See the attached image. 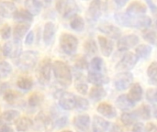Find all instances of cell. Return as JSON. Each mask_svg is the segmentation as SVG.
Returning a JSON list of instances; mask_svg holds the SVG:
<instances>
[{"instance_id":"obj_31","label":"cell","mask_w":157,"mask_h":132,"mask_svg":"<svg viewBox=\"0 0 157 132\" xmlns=\"http://www.w3.org/2000/svg\"><path fill=\"white\" fill-rule=\"evenodd\" d=\"M70 27L75 31H77V32L83 31L85 28V21H84L83 17L78 15L74 16V17L72 18V20L70 22Z\"/></svg>"},{"instance_id":"obj_17","label":"cell","mask_w":157,"mask_h":132,"mask_svg":"<svg viewBox=\"0 0 157 132\" xmlns=\"http://www.w3.org/2000/svg\"><path fill=\"white\" fill-rule=\"evenodd\" d=\"M17 11V7L12 2H1L0 3V17L4 18L13 17L14 14Z\"/></svg>"},{"instance_id":"obj_18","label":"cell","mask_w":157,"mask_h":132,"mask_svg":"<svg viewBox=\"0 0 157 132\" xmlns=\"http://www.w3.org/2000/svg\"><path fill=\"white\" fill-rule=\"evenodd\" d=\"M74 125L76 129L83 132L88 130L90 127V118L88 115H78L74 119Z\"/></svg>"},{"instance_id":"obj_55","label":"cell","mask_w":157,"mask_h":132,"mask_svg":"<svg viewBox=\"0 0 157 132\" xmlns=\"http://www.w3.org/2000/svg\"><path fill=\"white\" fill-rule=\"evenodd\" d=\"M3 51H2V47L0 46V61L2 60V57H3Z\"/></svg>"},{"instance_id":"obj_42","label":"cell","mask_w":157,"mask_h":132,"mask_svg":"<svg viewBox=\"0 0 157 132\" xmlns=\"http://www.w3.org/2000/svg\"><path fill=\"white\" fill-rule=\"evenodd\" d=\"M90 67H91V71L101 72L103 68V60L100 57L93 58L90 62Z\"/></svg>"},{"instance_id":"obj_23","label":"cell","mask_w":157,"mask_h":132,"mask_svg":"<svg viewBox=\"0 0 157 132\" xmlns=\"http://www.w3.org/2000/svg\"><path fill=\"white\" fill-rule=\"evenodd\" d=\"M134 102H132L127 95H121L120 96H118V98L116 99V106L119 109L122 110V111H128L130 109H132V107H135Z\"/></svg>"},{"instance_id":"obj_19","label":"cell","mask_w":157,"mask_h":132,"mask_svg":"<svg viewBox=\"0 0 157 132\" xmlns=\"http://www.w3.org/2000/svg\"><path fill=\"white\" fill-rule=\"evenodd\" d=\"M19 118V113L17 110H7L0 116V125H12Z\"/></svg>"},{"instance_id":"obj_13","label":"cell","mask_w":157,"mask_h":132,"mask_svg":"<svg viewBox=\"0 0 157 132\" xmlns=\"http://www.w3.org/2000/svg\"><path fill=\"white\" fill-rule=\"evenodd\" d=\"M147 12V7L145 5L139 1H134L132 4L129 5V6L126 9V14L132 17H139L144 16Z\"/></svg>"},{"instance_id":"obj_30","label":"cell","mask_w":157,"mask_h":132,"mask_svg":"<svg viewBox=\"0 0 157 132\" xmlns=\"http://www.w3.org/2000/svg\"><path fill=\"white\" fill-rule=\"evenodd\" d=\"M152 47L150 45H146V44H142L139 45L136 50H135V53L137 55L138 58H142V59H147L151 53H152Z\"/></svg>"},{"instance_id":"obj_27","label":"cell","mask_w":157,"mask_h":132,"mask_svg":"<svg viewBox=\"0 0 157 132\" xmlns=\"http://www.w3.org/2000/svg\"><path fill=\"white\" fill-rule=\"evenodd\" d=\"M15 124H16V129H17V130L18 132L28 131L33 126L32 120L29 118H28V117L18 118L17 120L15 122Z\"/></svg>"},{"instance_id":"obj_54","label":"cell","mask_w":157,"mask_h":132,"mask_svg":"<svg viewBox=\"0 0 157 132\" xmlns=\"http://www.w3.org/2000/svg\"><path fill=\"white\" fill-rule=\"evenodd\" d=\"M109 132H121V129L117 125H113V127L111 128Z\"/></svg>"},{"instance_id":"obj_3","label":"cell","mask_w":157,"mask_h":132,"mask_svg":"<svg viewBox=\"0 0 157 132\" xmlns=\"http://www.w3.org/2000/svg\"><path fill=\"white\" fill-rule=\"evenodd\" d=\"M16 64L22 71L32 69L38 62V52L35 51H26L21 52L17 58Z\"/></svg>"},{"instance_id":"obj_11","label":"cell","mask_w":157,"mask_h":132,"mask_svg":"<svg viewBox=\"0 0 157 132\" xmlns=\"http://www.w3.org/2000/svg\"><path fill=\"white\" fill-rule=\"evenodd\" d=\"M103 10V3L101 0H93L89 5L86 17L89 21H97Z\"/></svg>"},{"instance_id":"obj_8","label":"cell","mask_w":157,"mask_h":132,"mask_svg":"<svg viewBox=\"0 0 157 132\" xmlns=\"http://www.w3.org/2000/svg\"><path fill=\"white\" fill-rule=\"evenodd\" d=\"M137 62H138V57L135 53L127 52L122 56L121 61L118 62L116 69L119 72H128L136 65Z\"/></svg>"},{"instance_id":"obj_1","label":"cell","mask_w":157,"mask_h":132,"mask_svg":"<svg viewBox=\"0 0 157 132\" xmlns=\"http://www.w3.org/2000/svg\"><path fill=\"white\" fill-rule=\"evenodd\" d=\"M115 20L123 27L136 28H149L152 26V18L148 16L132 17L126 13H116Z\"/></svg>"},{"instance_id":"obj_16","label":"cell","mask_w":157,"mask_h":132,"mask_svg":"<svg viewBox=\"0 0 157 132\" xmlns=\"http://www.w3.org/2000/svg\"><path fill=\"white\" fill-rule=\"evenodd\" d=\"M98 45L102 54L106 57H109L113 51V42L107 37L98 36Z\"/></svg>"},{"instance_id":"obj_26","label":"cell","mask_w":157,"mask_h":132,"mask_svg":"<svg viewBox=\"0 0 157 132\" xmlns=\"http://www.w3.org/2000/svg\"><path fill=\"white\" fill-rule=\"evenodd\" d=\"M25 7L28 12H29L32 16H37L40 13L42 4L39 0H26Z\"/></svg>"},{"instance_id":"obj_20","label":"cell","mask_w":157,"mask_h":132,"mask_svg":"<svg viewBox=\"0 0 157 132\" xmlns=\"http://www.w3.org/2000/svg\"><path fill=\"white\" fill-rule=\"evenodd\" d=\"M97 110L103 117L108 119H114L117 117V111L113 106L108 103H101L97 107Z\"/></svg>"},{"instance_id":"obj_33","label":"cell","mask_w":157,"mask_h":132,"mask_svg":"<svg viewBox=\"0 0 157 132\" xmlns=\"http://www.w3.org/2000/svg\"><path fill=\"white\" fill-rule=\"evenodd\" d=\"M84 50L88 56H92L98 52V45L93 39H89L85 42Z\"/></svg>"},{"instance_id":"obj_47","label":"cell","mask_w":157,"mask_h":132,"mask_svg":"<svg viewBox=\"0 0 157 132\" xmlns=\"http://www.w3.org/2000/svg\"><path fill=\"white\" fill-rule=\"evenodd\" d=\"M146 98H147V100L150 103L155 105L157 99L156 90L155 88H150L149 90H147V92H146Z\"/></svg>"},{"instance_id":"obj_45","label":"cell","mask_w":157,"mask_h":132,"mask_svg":"<svg viewBox=\"0 0 157 132\" xmlns=\"http://www.w3.org/2000/svg\"><path fill=\"white\" fill-rule=\"evenodd\" d=\"M75 68L77 69H80V70H85V69H87L88 67V63L86 62V60L83 57H79L75 60Z\"/></svg>"},{"instance_id":"obj_15","label":"cell","mask_w":157,"mask_h":132,"mask_svg":"<svg viewBox=\"0 0 157 132\" xmlns=\"http://www.w3.org/2000/svg\"><path fill=\"white\" fill-rule=\"evenodd\" d=\"M56 33V27L52 22H47L43 28V41L45 45L49 46L52 43Z\"/></svg>"},{"instance_id":"obj_34","label":"cell","mask_w":157,"mask_h":132,"mask_svg":"<svg viewBox=\"0 0 157 132\" xmlns=\"http://www.w3.org/2000/svg\"><path fill=\"white\" fill-rule=\"evenodd\" d=\"M137 119H138V117H137L135 112H133V113H132V112L123 113L121 115V122L125 126H132V125H133Z\"/></svg>"},{"instance_id":"obj_9","label":"cell","mask_w":157,"mask_h":132,"mask_svg":"<svg viewBox=\"0 0 157 132\" xmlns=\"http://www.w3.org/2000/svg\"><path fill=\"white\" fill-rule=\"evenodd\" d=\"M132 81H133V75L131 73L121 72L115 77L114 85L118 91H124L132 85Z\"/></svg>"},{"instance_id":"obj_43","label":"cell","mask_w":157,"mask_h":132,"mask_svg":"<svg viewBox=\"0 0 157 132\" xmlns=\"http://www.w3.org/2000/svg\"><path fill=\"white\" fill-rule=\"evenodd\" d=\"M144 39L150 44L155 45L156 43V33L155 30H147L144 33Z\"/></svg>"},{"instance_id":"obj_44","label":"cell","mask_w":157,"mask_h":132,"mask_svg":"<svg viewBox=\"0 0 157 132\" xmlns=\"http://www.w3.org/2000/svg\"><path fill=\"white\" fill-rule=\"evenodd\" d=\"M11 27L7 24L4 25L1 28H0V36L3 40H8L11 36Z\"/></svg>"},{"instance_id":"obj_51","label":"cell","mask_w":157,"mask_h":132,"mask_svg":"<svg viewBox=\"0 0 157 132\" xmlns=\"http://www.w3.org/2000/svg\"><path fill=\"white\" fill-rule=\"evenodd\" d=\"M0 132H15L8 125H0Z\"/></svg>"},{"instance_id":"obj_49","label":"cell","mask_w":157,"mask_h":132,"mask_svg":"<svg viewBox=\"0 0 157 132\" xmlns=\"http://www.w3.org/2000/svg\"><path fill=\"white\" fill-rule=\"evenodd\" d=\"M144 126L142 123H134L132 127V132H144Z\"/></svg>"},{"instance_id":"obj_56","label":"cell","mask_w":157,"mask_h":132,"mask_svg":"<svg viewBox=\"0 0 157 132\" xmlns=\"http://www.w3.org/2000/svg\"><path fill=\"white\" fill-rule=\"evenodd\" d=\"M62 132H73L72 130H64V131H62Z\"/></svg>"},{"instance_id":"obj_24","label":"cell","mask_w":157,"mask_h":132,"mask_svg":"<svg viewBox=\"0 0 157 132\" xmlns=\"http://www.w3.org/2000/svg\"><path fill=\"white\" fill-rule=\"evenodd\" d=\"M13 18L15 19V21H17L18 23L30 24L33 21V16L29 12H28L26 9L17 10L13 16Z\"/></svg>"},{"instance_id":"obj_57","label":"cell","mask_w":157,"mask_h":132,"mask_svg":"<svg viewBox=\"0 0 157 132\" xmlns=\"http://www.w3.org/2000/svg\"><path fill=\"white\" fill-rule=\"evenodd\" d=\"M16 1H19V0H16Z\"/></svg>"},{"instance_id":"obj_38","label":"cell","mask_w":157,"mask_h":132,"mask_svg":"<svg viewBox=\"0 0 157 132\" xmlns=\"http://www.w3.org/2000/svg\"><path fill=\"white\" fill-rule=\"evenodd\" d=\"M156 73L157 63L156 62H153L147 69V75L149 77V83H151L152 85H156Z\"/></svg>"},{"instance_id":"obj_32","label":"cell","mask_w":157,"mask_h":132,"mask_svg":"<svg viewBox=\"0 0 157 132\" xmlns=\"http://www.w3.org/2000/svg\"><path fill=\"white\" fill-rule=\"evenodd\" d=\"M17 85L20 90L23 91H29L33 86V82L29 77L22 76L19 77L17 81Z\"/></svg>"},{"instance_id":"obj_39","label":"cell","mask_w":157,"mask_h":132,"mask_svg":"<svg viewBox=\"0 0 157 132\" xmlns=\"http://www.w3.org/2000/svg\"><path fill=\"white\" fill-rule=\"evenodd\" d=\"M4 99H5L8 104H14V103H16L17 101H18V99H19V95H18L17 92L8 89V90L5 91V93H4Z\"/></svg>"},{"instance_id":"obj_2","label":"cell","mask_w":157,"mask_h":132,"mask_svg":"<svg viewBox=\"0 0 157 132\" xmlns=\"http://www.w3.org/2000/svg\"><path fill=\"white\" fill-rule=\"evenodd\" d=\"M56 81L63 86L68 87L72 84V73L70 67L62 61H56L52 64Z\"/></svg>"},{"instance_id":"obj_36","label":"cell","mask_w":157,"mask_h":132,"mask_svg":"<svg viewBox=\"0 0 157 132\" xmlns=\"http://www.w3.org/2000/svg\"><path fill=\"white\" fill-rule=\"evenodd\" d=\"M12 73V66L6 61H0V79L7 78Z\"/></svg>"},{"instance_id":"obj_29","label":"cell","mask_w":157,"mask_h":132,"mask_svg":"<svg viewBox=\"0 0 157 132\" xmlns=\"http://www.w3.org/2000/svg\"><path fill=\"white\" fill-rule=\"evenodd\" d=\"M30 28V24H27V23H18L15 28H14V39L15 40H21L23 39V37L28 33L29 29Z\"/></svg>"},{"instance_id":"obj_35","label":"cell","mask_w":157,"mask_h":132,"mask_svg":"<svg viewBox=\"0 0 157 132\" xmlns=\"http://www.w3.org/2000/svg\"><path fill=\"white\" fill-rule=\"evenodd\" d=\"M135 113H136L138 118H141L144 120L149 119L152 116V110L148 105H143L140 108H138L136 110Z\"/></svg>"},{"instance_id":"obj_25","label":"cell","mask_w":157,"mask_h":132,"mask_svg":"<svg viewBox=\"0 0 157 132\" xmlns=\"http://www.w3.org/2000/svg\"><path fill=\"white\" fill-rule=\"evenodd\" d=\"M143 87L141 86L140 84H134L132 85L130 91H129V94L127 95L128 97L134 103H137L139 101L142 100L143 98Z\"/></svg>"},{"instance_id":"obj_14","label":"cell","mask_w":157,"mask_h":132,"mask_svg":"<svg viewBox=\"0 0 157 132\" xmlns=\"http://www.w3.org/2000/svg\"><path fill=\"white\" fill-rule=\"evenodd\" d=\"M98 29L110 39H119L121 36L120 28L111 24H102L98 27Z\"/></svg>"},{"instance_id":"obj_5","label":"cell","mask_w":157,"mask_h":132,"mask_svg":"<svg viewBox=\"0 0 157 132\" xmlns=\"http://www.w3.org/2000/svg\"><path fill=\"white\" fill-rule=\"evenodd\" d=\"M60 47L65 54L73 55L77 51L78 40L72 34L63 33L60 38Z\"/></svg>"},{"instance_id":"obj_6","label":"cell","mask_w":157,"mask_h":132,"mask_svg":"<svg viewBox=\"0 0 157 132\" xmlns=\"http://www.w3.org/2000/svg\"><path fill=\"white\" fill-rule=\"evenodd\" d=\"M51 73H52V62L49 58L42 60L36 71V76L39 81L43 85H46L51 81Z\"/></svg>"},{"instance_id":"obj_48","label":"cell","mask_w":157,"mask_h":132,"mask_svg":"<svg viewBox=\"0 0 157 132\" xmlns=\"http://www.w3.org/2000/svg\"><path fill=\"white\" fill-rule=\"evenodd\" d=\"M33 40H34V34L32 31H29L28 32V34L26 35V38H25V43L27 45H31L33 43Z\"/></svg>"},{"instance_id":"obj_41","label":"cell","mask_w":157,"mask_h":132,"mask_svg":"<svg viewBox=\"0 0 157 132\" xmlns=\"http://www.w3.org/2000/svg\"><path fill=\"white\" fill-rule=\"evenodd\" d=\"M75 88L77 92L81 95H86L88 91V85L82 79V78H77L76 83H75Z\"/></svg>"},{"instance_id":"obj_4","label":"cell","mask_w":157,"mask_h":132,"mask_svg":"<svg viewBox=\"0 0 157 132\" xmlns=\"http://www.w3.org/2000/svg\"><path fill=\"white\" fill-rule=\"evenodd\" d=\"M56 9L64 18L72 17L79 12L78 5L75 0H58L56 3Z\"/></svg>"},{"instance_id":"obj_52","label":"cell","mask_w":157,"mask_h":132,"mask_svg":"<svg viewBox=\"0 0 157 132\" xmlns=\"http://www.w3.org/2000/svg\"><path fill=\"white\" fill-rule=\"evenodd\" d=\"M113 1H114V3L117 5V6H119V7L124 6L129 2V0H113Z\"/></svg>"},{"instance_id":"obj_22","label":"cell","mask_w":157,"mask_h":132,"mask_svg":"<svg viewBox=\"0 0 157 132\" xmlns=\"http://www.w3.org/2000/svg\"><path fill=\"white\" fill-rule=\"evenodd\" d=\"M109 79L106 78V76L101 72H96V71H89L87 75V81L95 85H102L106 83H108Z\"/></svg>"},{"instance_id":"obj_28","label":"cell","mask_w":157,"mask_h":132,"mask_svg":"<svg viewBox=\"0 0 157 132\" xmlns=\"http://www.w3.org/2000/svg\"><path fill=\"white\" fill-rule=\"evenodd\" d=\"M107 96V91L103 88L102 85H95L91 88L89 92V97L91 100L97 102L103 99Z\"/></svg>"},{"instance_id":"obj_10","label":"cell","mask_w":157,"mask_h":132,"mask_svg":"<svg viewBox=\"0 0 157 132\" xmlns=\"http://www.w3.org/2000/svg\"><path fill=\"white\" fill-rule=\"evenodd\" d=\"M139 37L135 34H129L121 38L118 41V50L121 51H127L135 47L139 43Z\"/></svg>"},{"instance_id":"obj_37","label":"cell","mask_w":157,"mask_h":132,"mask_svg":"<svg viewBox=\"0 0 157 132\" xmlns=\"http://www.w3.org/2000/svg\"><path fill=\"white\" fill-rule=\"evenodd\" d=\"M44 100V96L42 94L39 93V92H35L33 94L30 95V96L29 97V105L30 107H38L40 106Z\"/></svg>"},{"instance_id":"obj_12","label":"cell","mask_w":157,"mask_h":132,"mask_svg":"<svg viewBox=\"0 0 157 132\" xmlns=\"http://www.w3.org/2000/svg\"><path fill=\"white\" fill-rule=\"evenodd\" d=\"M76 97L74 94L69 92H64L61 94L59 97V105L64 110H72L75 108Z\"/></svg>"},{"instance_id":"obj_50","label":"cell","mask_w":157,"mask_h":132,"mask_svg":"<svg viewBox=\"0 0 157 132\" xmlns=\"http://www.w3.org/2000/svg\"><path fill=\"white\" fill-rule=\"evenodd\" d=\"M144 130L146 132H156V125L155 123H148L146 125V127H144Z\"/></svg>"},{"instance_id":"obj_46","label":"cell","mask_w":157,"mask_h":132,"mask_svg":"<svg viewBox=\"0 0 157 132\" xmlns=\"http://www.w3.org/2000/svg\"><path fill=\"white\" fill-rule=\"evenodd\" d=\"M67 118L65 116H60L56 119V120L53 123V127H55L56 129H61L63 128L64 126H66L67 124Z\"/></svg>"},{"instance_id":"obj_53","label":"cell","mask_w":157,"mask_h":132,"mask_svg":"<svg viewBox=\"0 0 157 132\" xmlns=\"http://www.w3.org/2000/svg\"><path fill=\"white\" fill-rule=\"evenodd\" d=\"M146 1V3L148 4V6H150V8L154 11V12H155V10H156V6H155V4L154 3V1L153 0H145Z\"/></svg>"},{"instance_id":"obj_7","label":"cell","mask_w":157,"mask_h":132,"mask_svg":"<svg viewBox=\"0 0 157 132\" xmlns=\"http://www.w3.org/2000/svg\"><path fill=\"white\" fill-rule=\"evenodd\" d=\"M2 51H3V54L6 57L16 59L22 52L21 40L14 39L13 40L6 42L2 47Z\"/></svg>"},{"instance_id":"obj_40","label":"cell","mask_w":157,"mask_h":132,"mask_svg":"<svg viewBox=\"0 0 157 132\" xmlns=\"http://www.w3.org/2000/svg\"><path fill=\"white\" fill-rule=\"evenodd\" d=\"M89 107V103L88 101L84 98V97H76V100H75V108L81 112V111H86Z\"/></svg>"},{"instance_id":"obj_21","label":"cell","mask_w":157,"mask_h":132,"mask_svg":"<svg viewBox=\"0 0 157 132\" xmlns=\"http://www.w3.org/2000/svg\"><path fill=\"white\" fill-rule=\"evenodd\" d=\"M109 122L101 117L94 116L92 121V131L93 132H106L109 127Z\"/></svg>"}]
</instances>
